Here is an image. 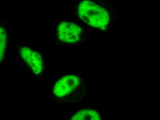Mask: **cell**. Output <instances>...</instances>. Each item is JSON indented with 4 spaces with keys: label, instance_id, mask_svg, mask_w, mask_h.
<instances>
[{
    "label": "cell",
    "instance_id": "5b68a950",
    "mask_svg": "<svg viewBox=\"0 0 160 120\" xmlns=\"http://www.w3.org/2000/svg\"><path fill=\"white\" fill-rule=\"evenodd\" d=\"M101 119L99 114L92 110H82L77 112L72 116L71 120H99Z\"/></svg>",
    "mask_w": 160,
    "mask_h": 120
},
{
    "label": "cell",
    "instance_id": "7a4b0ae2",
    "mask_svg": "<svg viewBox=\"0 0 160 120\" xmlns=\"http://www.w3.org/2000/svg\"><path fill=\"white\" fill-rule=\"evenodd\" d=\"M55 34L58 42L73 45L83 41L86 34L82 27L78 24L68 20H61L56 24Z\"/></svg>",
    "mask_w": 160,
    "mask_h": 120
},
{
    "label": "cell",
    "instance_id": "3957f363",
    "mask_svg": "<svg viewBox=\"0 0 160 120\" xmlns=\"http://www.w3.org/2000/svg\"><path fill=\"white\" fill-rule=\"evenodd\" d=\"M82 79L76 75H69L61 78L53 89L55 96L62 101H69L79 92L82 88Z\"/></svg>",
    "mask_w": 160,
    "mask_h": 120
},
{
    "label": "cell",
    "instance_id": "6da1fadb",
    "mask_svg": "<svg viewBox=\"0 0 160 120\" xmlns=\"http://www.w3.org/2000/svg\"><path fill=\"white\" fill-rule=\"evenodd\" d=\"M116 6L111 0H76L74 13L90 27L105 31L111 26L116 15Z\"/></svg>",
    "mask_w": 160,
    "mask_h": 120
},
{
    "label": "cell",
    "instance_id": "277c9868",
    "mask_svg": "<svg viewBox=\"0 0 160 120\" xmlns=\"http://www.w3.org/2000/svg\"><path fill=\"white\" fill-rule=\"evenodd\" d=\"M19 52L22 59L32 69L34 74L38 75L43 71L42 59L38 52L27 46L21 47Z\"/></svg>",
    "mask_w": 160,
    "mask_h": 120
},
{
    "label": "cell",
    "instance_id": "8992f818",
    "mask_svg": "<svg viewBox=\"0 0 160 120\" xmlns=\"http://www.w3.org/2000/svg\"><path fill=\"white\" fill-rule=\"evenodd\" d=\"M0 47H1V62L2 63L6 52L8 45V34L7 30L3 26L0 27Z\"/></svg>",
    "mask_w": 160,
    "mask_h": 120
}]
</instances>
